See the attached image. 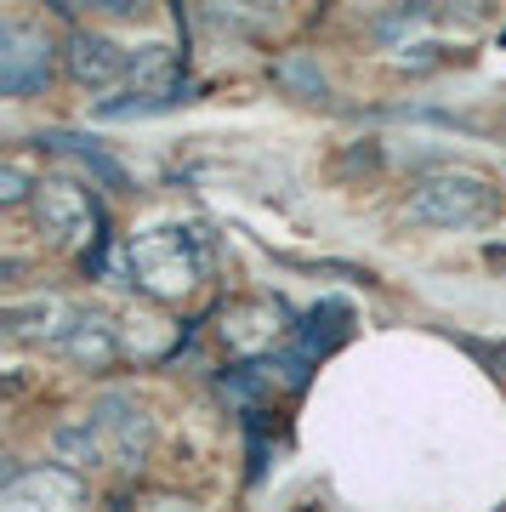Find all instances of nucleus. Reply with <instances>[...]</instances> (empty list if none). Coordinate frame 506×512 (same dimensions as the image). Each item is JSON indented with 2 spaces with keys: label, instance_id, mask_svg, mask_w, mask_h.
<instances>
[{
  "label": "nucleus",
  "instance_id": "nucleus-1",
  "mask_svg": "<svg viewBox=\"0 0 506 512\" xmlns=\"http://www.w3.org/2000/svg\"><path fill=\"white\" fill-rule=\"evenodd\" d=\"M131 268L154 296H177L188 291L205 268V239L194 228H165V234H148L143 245H131Z\"/></svg>",
  "mask_w": 506,
  "mask_h": 512
},
{
  "label": "nucleus",
  "instance_id": "nucleus-2",
  "mask_svg": "<svg viewBox=\"0 0 506 512\" xmlns=\"http://www.w3.org/2000/svg\"><path fill=\"white\" fill-rule=\"evenodd\" d=\"M495 188L484 177H433V183L416 188V200H410V217L416 222H444V228H467V222H484L495 211Z\"/></svg>",
  "mask_w": 506,
  "mask_h": 512
},
{
  "label": "nucleus",
  "instance_id": "nucleus-3",
  "mask_svg": "<svg viewBox=\"0 0 506 512\" xmlns=\"http://www.w3.org/2000/svg\"><path fill=\"white\" fill-rule=\"evenodd\" d=\"M40 222H46L52 234L74 239V228H86L91 222V205L80 200L69 183H40Z\"/></svg>",
  "mask_w": 506,
  "mask_h": 512
},
{
  "label": "nucleus",
  "instance_id": "nucleus-4",
  "mask_svg": "<svg viewBox=\"0 0 506 512\" xmlns=\"http://www.w3.org/2000/svg\"><path fill=\"white\" fill-rule=\"evenodd\" d=\"M120 69H126V57L114 52L109 40H97V35L74 40V74H80V80H114Z\"/></svg>",
  "mask_w": 506,
  "mask_h": 512
}]
</instances>
